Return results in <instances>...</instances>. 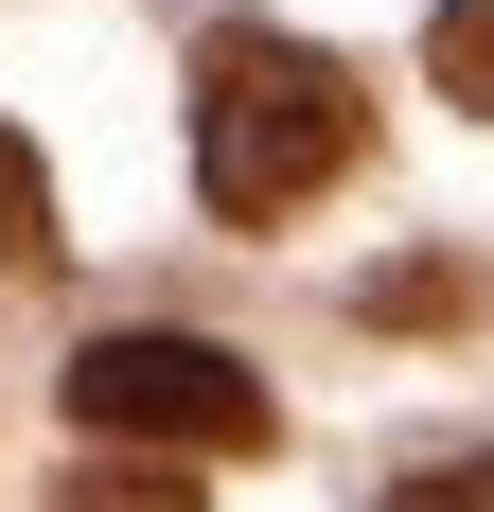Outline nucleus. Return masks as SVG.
Listing matches in <instances>:
<instances>
[{"label":"nucleus","mask_w":494,"mask_h":512,"mask_svg":"<svg viewBox=\"0 0 494 512\" xmlns=\"http://www.w3.org/2000/svg\"><path fill=\"white\" fill-rule=\"evenodd\" d=\"M353 142H371V106H353V71L318 36L230 18V36L195 53V195L230 212V230H283L300 195H336Z\"/></svg>","instance_id":"f257e3e1"},{"label":"nucleus","mask_w":494,"mask_h":512,"mask_svg":"<svg viewBox=\"0 0 494 512\" xmlns=\"http://www.w3.org/2000/svg\"><path fill=\"white\" fill-rule=\"evenodd\" d=\"M71 424L89 442H177V460H247L265 442V371L230 354V336H159V318H124V336H89L71 354Z\"/></svg>","instance_id":"f03ea898"},{"label":"nucleus","mask_w":494,"mask_h":512,"mask_svg":"<svg viewBox=\"0 0 494 512\" xmlns=\"http://www.w3.org/2000/svg\"><path fill=\"white\" fill-rule=\"evenodd\" d=\"M0 265H18V283H53V265H71V230H53V177H36V142H18V124H0Z\"/></svg>","instance_id":"7ed1b4c3"},{"label":"nucleus","mask_w":494,"mask_h":512,"mask_svg":"<svg viewBox=\"0 0 494 512\" xmlns=\"http://www.w3.org/2000/svg\"><path fill=\"white\" fill-rule=\"evenodd\" d=\"M53 512H195V477L177 460H89V477H53Z\"/></svg>","instance_id":"20e7f679"},{"label":"nucleus","mask_w":494,"mask_h":512,"mask_svg":"<svg viewBox=\"0 0 494 512\" xmlns=\"http://www.w3.org/2000/svg\"><path fill=\"white\" fill-rule=\"evenodd\" d=\"M424 71H442L459 106L494 124V0H442V36H424Z\"/></svg>","instance_id":"39448f33"},{"label":"nucleus","mask_w":494,"mask_h":512,"mask_svg":"<svg viewBox=\"0 0 494 512\" xmlns=\"http://www.w3.org/2000/svg\"><path fill=\"white\" fill-rule=\"evenodd\" d=\"M371 318H477V265H371Z\"/></svg>","instance_id":"423d86ee"},{"label":"nucleus","mask_w":494,"mask_h":512,"mask_svg":"<svg viewBox=\"0 0 494 512\" xmlns=\"http://www.w3.org/2000/svg\"><path fill=\"white\" fill-rule=\"evenodd\" d=\"M389 512H494V460H424V477H389Z\"/></svg>","instance_id":"0eeeda50"}]
</instances>
